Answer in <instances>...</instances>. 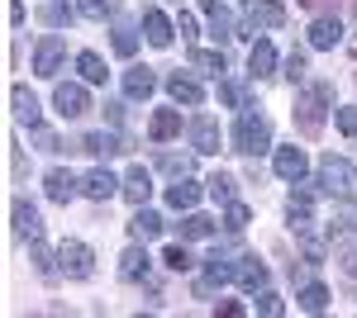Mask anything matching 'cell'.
Segmentation results:
<instances>
[{
  "instance_id": "1",
  "label": "cell",
  "mask_w": 357,
  "mask_h": 318,
  "mask_svg": "<svg viewBox=\"0 0 357 318\" xmlns=\"http://www.w3.org/2000/svg\"><path fill=\"white\" fill-rule=\"evenodd\" d=\"M329 105H333V86H324V81L305 86L301 100H296V129H301L305 138H319V129H324V109Z\"/></svg>"
},
{
  "instance_id": "2",
  "label": "cell",
  "mask_w": 357,
  "mask_h": 318,
  "mask_svg": "<svg viewBox=\"0 0 357 318\" xmlns=\"http://www.w3.org/2000/svg\"><path fill=\"white\" fill-rule=\"evenodd\" d=\"M319 186L329 190L333 200H343V205H357V166L348 157H324L319 161Z\"/></svg>"
},
{
  "instance_id": "3",
  "label": "cell",
  "mask_w": 357,
  "mask_h": 318,
  "mask_svg": "<svg viewBox=\"0 0 357 318\" xmlns=\"http://www.w3.org/2000/svg\"><path fill=\"white\" fill-rule=\"evenodd\" d=\"M267 148H272V124H267L262 114H243V119L234 124V152L257 157V152H267Z\"/></svg>"
},
{
  "instance_id": "4",
  "label": "cell",
  "mask_w": 357,
  "mask_h": 318,
  "mask_svg": "<svg viewBox=\"0 0 357 318\" xmlns=\"http://www.w3.org/2000/svg\"><path fill=\"white\" fill-rule=\"evenodd\" d=\"M57 266H62L67 280H91V276H96V257H91V247L77 242V238H67L57 247Z\"/></svg>"
},
{
  "instance_id": "5",
  "label": "cell",
  "mask_w": 357,
  "mask_h": 318,
  "mask_svg": "<svg viewBox=\"0 0 357 318\" xmlns=\"http://www.w3.org/2000/svg\"><path fill=\"white\" fill-rule=\"evenodd\" d=\"M53 105H57L62 119H82L86 109H91V95H86V86H77V81H57Z\"/></svg>"
},
{
  "instance_id": "6",
  "label": "cell",
  "mask_w": 357,
  "mask_h": 318,
  "mask_svg": "<svg viewBox=\"0 0 357 318\" xmlns=\"http://www.w3.org/2000/svg\"><path fill=\"white\" fill-rule=\"evenodd\" d=\"M62 57H67V43H62L57 33H48V38H38V48H33V72H38V77H57Z\"/></svg>"
},
{
  "instance_id": "7",
  "label": "cell",
  "mask_w": 357,
  "mask_h": 318,
  "mask_svg": "<svg viewBox=\"0 0 357 318\" xmlns=\"http://www.w3.org/2000/svg\"><path fill=\"white\" fill-rule=\"evenodd\" d=\"M276 176L281 181H291V186H301L305 171H310V157H305V148H276Z\"/></svg>"
},
{
  "instance_id": "8",
  "label": "cell",
  "mask_w": 357,
  "mask_h": 318,
  "mask_svg": "<svg viewBox=\"0 0 357 318\" xmlns=\"http://www.w3.org/2000/svg\"><path fill=\"white\" fill-rule=\"evenodd\" d=\"M286 218H291V228H296V233H305V228L314 223V195H310L305 186L291 190V200H286Z\"/></svg>"
},
{
  "instance_id": "9",
  "label": "cell",
  "mask_w": 357,
  "mask_h": 318,
  "mask_svg": "<svg viewBox=\"0 0 357 318\" xmlns=\"http://www.w3.org/2000/svg\"><path fill=\"white\" fill-rule=\"evenodd\" d=\"M10 218H15V238H24V242H38V238H43V218H38V209H33L29 200H15Z\"/></svg>"
},
{
  "instance_id": "10",
  "label": "cell",
  "mask_w": 357,
  "mask_h": 318,
  "mask_svg": "<svg viewBox=\"0 0 357 318\" xmlns=\"http://www.w3.org/2000/svg\"><path fill=\"white\" fill-rule=\"evenodd\" d=\"M286 24V10L276 0H248V33L252 29H281Z\"/></svg>"
},
{
  "instance_id": "11",
  "label": "cell",
  "mask_w": 357,
  "mask_h": 318,
  "mask_svg": "<svg viewBox=\"0 0 357 318\" xmlns=\"http://www.w3.org/2000/svg\"><path fill=\"white\" fill-rule=\"evenodd\" d=\"M343 43V24H338V15H319L314 24H310V48H319V53H329Z\"/></svg>"
},
{
  "instance_id": "12",
  "label": "cell",
  "mask_w": 357,
  "mask_h": 318,
  "mask_svg": "<svg viewBox=\"0 0 357 318\" xmlns=\"http://www.w3.org/2000/svg\"><path fill=\"white\" fill-rule=\"evenodd\" d=\"M143 33H148L153 48H172V38H176V29H172V19L162 10H143Z\"/></svg>"
},
{
  "instance_id": "13",
  "label": "cell",
  "mask_w": 357,
  "mask_h": 318,
  "mask_svg": "<svg viewBox=\"0 0 357 318\" xmlns=\"http://www.w3.org/2000/svg\"><path fill=\"white\" fill-rule=\"evenodd\" d=\"M114 190H124V186L114 181V176L105 171V166H96V171H91V176L82 181V195H86V200H96V205H105V200H110Z\"/></svg>"
},
{
  "instance_id": "14",
  "label": "cell",
  "mask_w": 357,
  "mask_h": 318,
  "mask_svg": "<svg viewBox=\"0 0 357 318\" xmlns=\"http://www.w3.org/2000/svg\"><path fill=\"white\" fill-rule=\"evenodd\" d=\"M167 95L176 100V105H186V109H195L200 100H205V90H200V81H191V77H167Z\"/></svg>"
},
{
  "instance_id": "15",
  "label": "cell",
  "mask_w": 357,
  "mask_h": 318,
  "mask_svg": "<svg viewBox=\"0 0 357 318\" xmlns=\"http://www.w3.org/2000/svg\"><path fill=\"white\" fill-rule=\"evenodd\" d=\"M10 105H15V119H20V124L38 129V114H43V109H38V95H33L29 86H15V90H10Z\"/></svg>"
},
{
  "instance_id": "16",
  "label": "cell",
  "mask_w": 357,
  "mask_h": 318,
  "mask_svg": "<svg viewBox=\"0 0 357 318\" xmlns=\"http://www.w3.org/2000/svg\"><path fill=\"white\" fill-rule=\"evenodd\" d=\"M43 186H48V200H53V205H67V200L82 190V181H77L72 171H48V176H43Z\"/></svg>"
},
{
  "instance_id": "17",
  "label": "cell",
  "mask_w": 357,
  "mask_h": 318,
  "mask_svg": "<svg viewBox=\"0 0 357 318\" xmlns=\"http://www.w3.org/2000/svg\"><path fill=\"white\" fill-rule=\"evenodd\" d=\"M234 280H238V285H243L248 294L267 290V266L257 262V257H243V262H238V271H234Z\"/></svg>"
},
{
  "instance_id": "18",
  "label": "cell",
  "mask_w": 357,
  "mask_h": 318,
  "mask_svg": "<svg viewBox=\"0 0 357 318\" xmlns=\"http://www.w3.org/2000/svg\"><path fill=\"white\" fill-rule=\"evenodd\" d=\"M200 10H205V19H210V29H215V38H234V33H238V24H234V15L224 10L220 0H200Z\"/></svg>"
},
{
  "instance_id": "19",
  "label": "cell",
  "mask_w": 357,
  "mask_h": 318,
  "mask_svg": "<svg viewBox=\"0 0 357 318\" xmlns=\"http://www.w3.org/2000/svg\"><path fill=\"white\" fill-rule=\"evenodd\" d=\"M158 90V77L148 72V67H134V72H124V95L129 100H148Z\"/></svg>"
},
{
  "instance_id": "20",
  "label": "cell",
  "mask_w": 357,
  "mask_h": 318,
  "mask_svg": "<svg viewBox=\"0 0 357 318\" xmlns=\"http://www.w3.org/2000/svg\"><path fill=\"white\" fill-rule=\"evenodd\" d=\"M234 271H238V266H229L224 257H210V266H205V280L195 285V294H210V290H220L224 280H234Z\"/></svg>"
},
{
  "instance_id": "21",
  "label": "cell",
  "mask_w": 357,
  "mask_h": 318,
  "mask_svg": "<svg viewBox=\"0 0 357 318\" xmlns=\"http://www.w3.org/2000/svg\"><path fill=\"white\" fill-rule=\"evenodd\" d=\"M148 195H153V176H148L143 166H134V171L124 176V200H129V205H148Z\"/></svg>"
},
{
  "instance_id": "22",
  "label": "cell",
  "mask_w": 357,
  "mask_h": 318,
  "mask_svg": "<svg viewBox=\"0 0 357 318\" xmlns=\"http://www.w3.org/2000/svg\"><path fill=\"white\" fill-rule=\"evenodd\" d=\"M191 143H195V152H220V124L215 119H195Z\"/></svg>"
},
{
  "instance_id": "23",
  "label": "cell",
  "mask_w": 357,
  "mask_h": 318,
  "mask_svg": "<svg viewBox=\"0 0 357 318\" xmlns=\"http://www.w3.org/2000/svg\"><path fill=\"white\" fill-rule=\"evenodd\" d=\"M195 200H200V186H195L191 176H176V186L167 190V205L172 209H195Z\"/></svg>"
},
{
  "instance_id": "24",
  "label": "cell",
  "mask_w": 357,
  "mask_h": 318,
  "mask_svg": "<svg viewBox=\"0 0 357 318\" xmlns=\"http://www.w3.org/2000/svg\"><path fill=\"white\" fill-rule=\"evenodd\" d=\"M148 133H153L158 143L176 138V133H181V109H158V114H153V124H148Z\"/></svg>"
},
{
  "instance_id": "25",
  "label": "cell",
  "mask_w": 357,
  "mask_h": 318,
  "mask_svg": "<svg viewBox=\"0 0 357 318\" xmlns=\"http://www.w3.org/2000/svg\"><path fill=\"white\" fill-rule=\"evenodd\" d=\"M148 252H143V247H129V252H124V257H119V280H143V276H148Z\"/></svg>"
},
{
  "instance_id": "26",
  "label": "cell",
  "mask_w": 357,
  "mask_h": 318,
  "mask_svg": "<svg viewBox=\"0 0 357 318\" xmlns=\"http://www.w3.org/2000/svg\"><path fill=\"white\" fill-rule=\"evenodd\" d=\"M82 152H91V157H110V152H124V138H114V133H86Z\"/></svg>"
},
{
  "instance_id": "27",
  "label": "cell",
  "mask_w": 357,
  "mask_h": 318,
  "mask_svg": "<svg viewBox=\"0 0 357 318\" xmlns=\"http://www.w3.org/2000/svg\"><path fill=\"white\" fill-rule=\"evenodd\" d=\"M129 233H134L138 242L158 238V233H162V218H158V214H153V209H143V205H138V214H134V223H129Z\"/></svg>"
},
{
  "instance_id": "28",
  "label": "cell",
  "mask_w": 357,
  "mask_h": 318,
  "mask_svg": "<svg viewBox=\"0 0 357 318\" xmlns=\"http://www.w3.org/2000/svg\"><path fill=\"white\" fill-rule=\"evenodd\" d=\"M248 67H252V77H257V81L272 77V67H276V48L267 43V38H262V43H257V48L248 53Z\"/></svg>"
},
{
  "instance_id": "29",
  "label": "cell",
  "mask_w": 357,
  "mask_h": 318,
  "mask_svg": "<svg viewBox=\"0 0 357 318\" xmlns=\"http://www.w3.org/2000/svg\"><path fill=\"white\" fill-rule=\"evenodd\" d=\"M215 228H220V223H215V218H210V214H186V218H181V238H210V233H215Z\"/></svg>"
},
{
  "instance_id": "30",
  "label": "cell",
  "mask_w": 357,
  "mask_h": 318,
  "mask_svg": "<svg viewBox=\"0 0 357 318\" xmlns=\"http://www.w3.org/2000/svg\"><path fill=\"white\" fill-rule=\"evenodd\" d=\"M77 15H86V19H114L119 15V0H77Z\"/></svg>"
},
{
  "instance_id": "31",
  "label": "cell",
  "mask_w": 357,
  "mask_h": 318,
  "mask_svg": "<svg viewBox=\"0 0 357 318\" xmlns=\"http://www.w3.org/2000/svg\"><path fill=\"white\" fill-rule=\"evenodd\" d=\"M77 72H82V81L100 86V81H105V62H100V53H77Z\"/></svg>"
},
{
  "instance_id": "32",
  "label": "cell",
  "mask_w": 357,
  "mask_h": 318,
  "mask_svg": "<svg viewBox=\"0 0 357 318\" xmlns=\"http://www.w3.org/2000/svg\"><path fill=\"white\" fill-rule=\"evenodd\" d=\"M324 304H329V290H324L319 280H310V285L301 290V309L305 314H324Z\"/></svg>"
},
{
  "instance_id": "33",
  "label": "cell",
  "mask_w": 357,
  "mask_h": 318,
  "mask_svg": "<svg viewBox=\"0 0 357 318\" xmlns=\"http://www.w3.org/2000/svg\"><path fill=\"white\" fill-rule=\"evenodd\" d=\"M205 186H210V200H215V205H234V176H229V171L210 176Z\"/></svg>"
},
{
  "instance_id": "34",
  "label": "cell",
  "mask_w": 357,
  "mask_h": 318,
  "mask_svg": "<svg viewBox=\"0 0 357 318\" xmlns=\"http://www.w3.org/2000/svg\"><path fill=\"white\" fill-rule=\"evenodd\" d=\"M33 266H38V276H43V280H53L57 271H62V266H57V257L48 252V247H43V238L33 242Z\"/></svg>"
},
{
  "instance_id": "35",
  "label": "cell",
  "mask_w": 357,
  "mask_h": 318,
  "mask_svg": "<svg viewBox=\"0 0 357 318\" xmlns=\"http://www.w3.org/2000/svg\"><path fill=\"white\" fill-rule=\"evenodd\" d=\"M134 48H138L134 24H114V53H119V57H134Z\"/></svg>"
},
{
  "instance_id": "36",
  "label": "cell",
  "mask_w": 357,
  "mask_h": 318,
  "mask_svg": "<svg viewBox=\"0 0 357 318\" xmlns=\"http://www.w3.org/2000/svg\"><path fill=\"white\" fill-rule=\"evenodd\" d=\"M158 166H162V171H172V176H191L195 161H191V157H181V152H162V157H158Z\"/></svg>"
},
{
  "instance_id": "37",
  "label": "cell",
  "mask_w": 357,
  "mask_h": 318,
  "mask_svg": "<svg viewBox=\"0 0 357 318\" xmlns=\"http://www.w3.org/2000/svg\"><path fill=\"white\" fill-rule=\"evenodd\" d=\"M162 266H167V271H191V252H186V247H167V252H162Z\"/></svg>"
},
{
  "instance_id": "38",
  "label": "cell",
  "mask_w": 357,
  "mask_h": 318,
  "mask_svg": "<svg viewBox=\"0 0 357 318\" xmlns=\"http://www.w3.org/2000/svg\"><path fill=\"white\" fill-rule=\"evenodd\" d=\"M257 314H267V318H281V314H286V304H281V294H272V290H257Z\"/></svg>"
},
{
  "instance_id": "39",
  "label": "cell",
  "mask_w": 357,
  "mask_h": 318,
  "mask_svg": "<svg viewBox=\"0 0 357 318\" xmlns=\"http://www.w3.org/2000/svg\"><path fill=\"white\" fill-rule=\"evenodd\" d=\"M248 218H252V214H248V205H229V214H224V228H229V233H243Z\"/></svg>"
},
{
  "instance_id": "40",
  "label": "cell",
  "mask_w": 357,
  "mask_h": 318,
  "mask_svg": "<svg viewBox=\"0 0 357 318\" xmlns=\"http://www.w3.org/2000/svg\"><path fill=\"white\" fill-rule=\"evenodd\" d=\"M191 62H195V67H205L210 77H220V72H224V53H191Z\"/></svg>"
},
{
  "instance_id": "41",
  "label": "cell",
  "mask_w": 357,
  "mask_h": 318,
  "mask_svg": "<svg viewBox=\"0 0 357 318\" xmlns=\"http://www.w3.org/2000/svg\"><path fill=\"white\" fill-rule=\"evenodd\" d=\"M38 19H43V24H67V19H72V15H67V5H57V0H53V5H43V10H38Z\"/></svg>"
},
{
  "instance_id": "42",
  "label": "cell",
  "mask_w": 357,
  "mask_h": 318,
  "mask_svg": "<svg viewBox=\"0 0 357 318\" xmlns=\"http://www.w3.org/2000/svg\"><path fill=\"white\" fill-rule=\"evenodd\" d=\"M33 148H38V152H57L62 143H57V133H53V129H33Z\"/></svg>"
},
{
  "instance_id": "43",
  "label": "cell",
  "mask_w": 357,
  "mask_h": 318,
  "mask_svg": "<svg viewBox=\"0 0 357 318\" xmlns=\"http://www.w3.org/2000/svg\"><path fill=\"white\" fill-rule=\"evenodd\" d=\"M338 129L348 133V138H357V109L348 105V109H338Z\"/></svg>"
},
{
  "instance_id": "44",
  "label": "cell",
  "mask_w": 357,
  "mask_h": 318,
  "mask_svg": "<svg viewBox=\"0 0 357 318\" xmlns=\"http://www.w3.org/2000/svg\"><path fill=\"white\" fill-rule=\"evenodd\" d=\"M286 77H291V81L305 77V53H291V57H286Z\"/></svg>"
},
{
  "instance_id": "45",
  "label": "cell",
  "mask_w": 357,
  "mask_h": 318,
  "mask_svg": "<svg viewBox=\"0 0 357 318\" xmlns=\"http://www.w3.org/2000/svg\"><path fill=\"white\" fill-rule=\"evenodd\" d=\"M338 266H343V276H348V280H357V247H348V252L338 257Z\"/></svg>"
},
{
  "instance_id": "46",
  "label": "cell",
  "mask_w": 357,
  "mask_h": 318,
  "mask_svg": "<svg viewBox=\"0 0 357 318\" xmlns=\"http://www.w3.org/2000/svg\"><path fill=\"white\" fill-rule=\"evenodd\" d=\"M220 100H224V105H243V90H238V86H229V81H224V86H220Z\"/></svg>"
},
{
  "instance_id": "47",
  "label": "cell",
  "mask_w": 357,
  "mask_h": 318,
  "mask_svg": "<svg viewBox=\"0 0 357 318\" xmlns=\"http://www.w3.org/2000/svg\"><path fill=\"white\" fill-rule=\"evenodd\" d=\"M181 38H195V15H181V24H176Z\"/></svg>"
},
{
  "instance_id": "48",
  "label": "cell",
  "mask_w": 357,
  "mask_h": 318,
  "mask_svg": "<svg viewBox=\"0 0 357 318\" xmlns=\"http://www.w3.org/2000/svg\"><path fill=\"white\" fill-rule=\"evenodd\" d=\"M215 314H243V304H238V299H220V304H215Z\"/></svg>"
},
{
  "instance_id": "49",
  "label": "cell",
  "mask_w": 357,
  "mask_h": 318,
  "mask_svg": "<svg viewBox=\"0 0 357 318\" xmlns=\"http://www.w3.org/2000/svg\"><path fill=\"white\" fill-rule=\"evenodd\" d=\"M305 10H324V5H333V0H301Z\"/></svg>"
},
{
  "instance_id": "50",
  "label": "cell",
  "mask_w": 357,
  "mask_h": 318,
  "mask_svg": "<svg viewBox=\"0 0 357 318\" xmlns=\"http://www.w3.org/2000/svg\"><path fill=\"white\" fill-rule=\"evenodd\" d=\"M353 15H357V5H353Z\"/></svg>"
}]
</instances>
